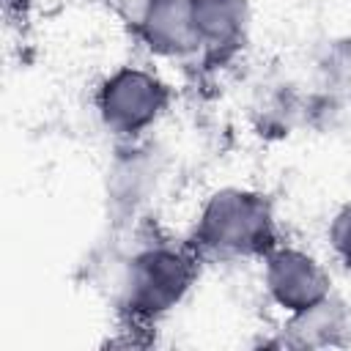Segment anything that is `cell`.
<instances>
[{
    "mask_svg": "<svg viewBox=\"0 0 351 351\" xmlns=\"http://www.w3.org/2000/svg\"><path fill=\"white\" fill-rule=\"evenodd\" d=\"M173 85L148 66L123 63L107 71L93 90V110L107 134L118 143L145 140V134L167 115Z\"/></svg>",
    "mask_w": 351,
    "mask_h": 351,
    "instance_id": "3",
    "label": "cell"
},
{
    "mask_svg": "<svg viewBox=\"0 0 351 351\" xmlns=\"http://www.w3.org/2000/svg\"><path fill=\"white\" fill-rule=\"evenodd\" d=\"M197 33V60L203 66H228L247 47L252 33L250 0H189Z\"/></svg>",
    "mask_w": 351,
    "mask_h": 351,
    "instance_id": "5",
    "label": "cell"
},
{
    "mask_svg": "<svg viewBox=\"0 0 351 351\" xmlns=\"http://www.w3.org/2000/svg\"><path fill=\"white\" fill-rule=\"evenodd\" d=\"M324 241H326V250H329V258L351 271V200H346L343 206H337L326 222V233H324Z\"/></svg>",
    "mask_w": 351,
    "mask_h": 351,
    "instance_id": "9",
    "label": "cell"
},
{
    "mask_svg": "<svg viewBox=\"0 0 351 351\" xmlns=\"http://www.w3.org/2000/svg\"><path fill=\"white\" fill-rule=\"evenodd\" d=\"M282 346H346L351 343V304L329 293L310 310L282 321Z\"/></svg>",
    "mask_w": 351,
    "mask_h": 351,
    "instance_id": "8",
    "label": "cell"
},
{
    "mask_svg": "<svg viewBox=\"0 0 351 351\" xmlns=\"http://www.w3.org/2000/svg\"><path fill=\"white\" fill-rule=\"evenodd\" d=\"M261 288L266 302L282 315H299L335 293L329 266L307 247L280 241L261 261Z\"/></svg>",
    "mask_w": 351,
    "mask_h": 351,
    "instance_id": "4",
    "label": "cell"
},
{
    "mask_svg": "<svg viewBox=\"0 0 351 351\" xmlns=\"http://www.w3.org/2000/svg\"><path fill=\"white\" fill-rule=\"evenodd\" d=\"M203 261L186 239L140 241L118 266L112 296L129 329H148L184 304L197 285Z\"/></svg>",
    "mask_w": 351,
    "mask_h": 351,
    "instance_id": "2",
    "label": "cell"
},
{
    "mask_svg": "<svg viewBox=\"0 0 351 351\" xmlns=\"http://www.w3.org/2000/svg\"><path fill=\"white\" fill-rule=\"evenodd\" d=\"M104 5L110 8V14H112L126 30H132V27L140 22V16L148 11L151 0H107Z\"/></svg>",
    "mask_w": 351,
    "mask_h": 351,
    "instance_id": "10",
    "label": "cell"
},
{
    "mask_svg": "<svg viewBox=\"0 0 351 351\" xmlns=\"http://www.w3.org/2000/svg\"><path fill=\"white\" fill-rule=\"evenodd\" d=\"M30 3H33V0H5V11L11 14V11L16 8V11L25 16V14H27V8H30Z\"/></svg>",
    "mask_w": 351,
    "mask_h": 351,
    "instance_id": "11",
    "label": "cell"
},
{
    "mask_svg": "<svg viewBox=\"0 0 351 351\" xmlns=\"http://www.w3.org/2000/svg\"><path fill=\"white\" fill-rule=\"evenodd\" d=\"M129 36L156 60L189 63L200 52L189 0H151Z\"/></svg>",
    "mask_w": 351,
    "mask_h": 351,
    "instance_id": "6",
    "label": "cell"
},
{
    "mask_svg": "<svg viewBox=\"0 0 351 351\" xmlns=\"http://www.w3.org/2000/svg\"><path fill=\"white\" fill-rule=\"evenodd\" d=\"M99 3H107V0H99Z\"/></svg>",
    "mask_w": 351,
    "mask_h": 351,
    "instance_id": "12",
    "label": "cell"
},
{
    "mask_svg": "<svg viewBox=\"0 0 351 351\" xmlns=\"http://www.w3.org/2000/svg\"><path fill=\"white\" fill-rule=\"evenodd\" d=\"M123 154L115 159L112 170L107 173V200L118 211H137L143 208L162 184L165 162L159 151H154L145 140L121 143Z\"/></svg>",
    "mask_w": 351,
    "mask_h": 351,
    "instance_id": "7",
    "label": "cell"
},
{
    "mask_svg": "<svg viewBox=\"0 0 351 351\" xmlns=\"http://www.w3.org/2000/svg\"><path fill=\"white\" fill-rule=\"evenodd\" d=\"M184 239L203 263H261L282 241V233L277 208L266 192L225 184L200 200Z\"/></svg>",
    "mask_w": 351,
    "mask_h": 351,
    "instance_id": "1",
    "label": "cell"
}]
</instances>
